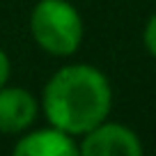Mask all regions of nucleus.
Masks as SVG:
<instances>
[{"instance_id": "nucleus-5", "label": "nucleus", "mask_w": 156, "mask_h": 156, "mask_svg": "<svg viewBox=\"0 0 156 156\" xmlns=\"http://www.w3.org/2000/svg\"><path fill=\"white\" fill-rule=\"evenodd\" d=\"M12 151L16 156H76L78 145L69 133L60 131L58 126H48L19 138Z\"/></svg>"}, {"instance_id": "nucleus-2", "label": "nucleus", "mask_w": 156, "mask_h": 156, "mask_svg": "<svg viewBox=\"0 0 156 156\" xmlns=\"http://www.w3.org/2000/svg\"><path fill=\"white\" fill-rule=\"evenodd\" d=\"M34 44L55 58H69L80 48L83 19L67 0H39L30 14Z\"/></svg>"}, {"instance_id": "nucleus-1", "label": "nucleus", "mask_w": 156, "mask_h": 156, "mask_svg": "<svg viewBox=\"0 0 156 156\" xmlns=\"http://www.w3.org/2000/svg\"><path fill=\"white\" fill-rule=\"evenodd\" d=\"M41 108L51 126H58L69 136H83L108 119L112 90L97 67L67 64L48 78L41 94Z\"/></svg>"}, {"instance_id": "nucleus-4", "label": "nucleus", "mask_w": 156, "mask_h": 156, "mask_svg": "<svg viewBox=\"0 0 156 156\" xmlns=\"http://www.w3.org/2000/svg\"><path fill=\"white\" fill-rule=\"evenodd\" d=\"M39 103L23 87H0V133L14 136L34 122Z\"/></svg>"}, {"instance_id": "nucleus-7", "label": "nucleus", "mask_w": 156, "mask_h": 156, "mask_svg": "<svg viewBox=\"0 0 156 156\" xmlns=\"http://www.w3.org/2000/svg\"><path fill=\"white\" fill-rule=\"evenodd\" d=\"M9 71H12V67H9V58H7L5 51L0 48V87H5V83L9 80Z\"/></svg>"}, {"instance_id": "nucleus-3", "label": "nucleus", "mask_w": 156, "mask_h": 156, "mask_svg": "<svg viewBox=\"0 0 156 156\" xmlns=\"http://www.w3.org/2000/svg\"><path fill=\"white\" fill-rule=\"evenodd\" d=\"M78 154L83 156H140L142 142L131 129L115 122L97 124L83 133V142L78 145Z\"/></svg>"}, {"instance_id": "nucleus-6", "label": "nucleus", "mask_w": 156, "mask_h": 156, "mask_svg": "<svg viewBox=\"0 0 156 156\" xmlns=\"http://www.w3.org/2000/svg\"><path fill=\"white\" fill-rule=\"evenodd\" d=\"M142 41H145V48L156 58V14L149 16V21H147L145 32H142Z\"/></svg>"}]
</instances>
